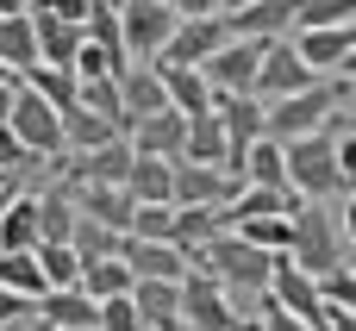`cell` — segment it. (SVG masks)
Listing matches in <instances>:
<instances>
[{"label": "cell", "instance_id": "cb8c5ba5", "mask_svg": "<svg viewBox=\"0 0 356 331\" xmlns=\"http://www.w3.org/2000/svg\"><path fill=\"white\" fill-rule=\"evenodd\" d=\"M31 207H38V244H69V232H75V194L69 188H31Z\"/></svg>", "mask_w": 356, "mask_h": 331}, {"label": "cell", "instance_id": "603a6c76", "mask_svg": "<svg viewBox=\"0 0 356 331\" xmlns=\"http://www.w3.org/2000/svg\"><path fill=\"white\" fill-rule=\"evenodd\" d=\"M75 213H81L88 225H106V232L125 238V225H131V194H125V188H75Z\"/></svg>", "mask_w": 356, "mask_h": 331}, {"label": "cell", "instance_id": "ffe728a7", "mask_svg": "<svg viewBox=\"0 0 356 331\" xmlns=\"http://www.w3.org/2000/svg\"><path fill=\"white\" fill-rule=\"evenodd\" d=\"M156 69V81H163V100H169V113H181V119H200V113H213V88L200 81V69H169V63H150Z\"/></svg>", "mask_w": 356, "mask_h": 331}, {"label": "cell", "instance_id": "7bdbcfd3", "mask_svg": "<svg viewBox=\"0 0 356 331\" xmlns=\"http://www.w3.org/2000/svg\"><path fill=\"white\" fill-rule=\"evenodd\" d=\"M94 6H100V0H56V6H50V19H69V25H81Z\"/></svg>", "mask_w": 356, "mask_h": 331}, {"label": "cell", "instance_id": "83f0119b", "mask_svg": "<svg viewBox=\"0 0 356 331\" xmlns=\"http://www.w3.org/2000/svg\"><path fill=\"white\" fill-rule=\"evenodd\" d=\"M19 88L38 94L50 113H69V106H75V75H69V69H44V63H31V69L19 75Z\"/></svg>", "mask_w": 356, "mask_h": 331}, {"label": "cell", "instance_id": "4dcf8cb0", "mask_svg": "<svg viewBox=\"0 0 356 331\" xmlns=\"http://www.w3.org/2000/svg\"><path fill=\"white\" fill-rule=\"evenodd\" d=\"M0 288L6 294H19L25 307H38L50 288H44V275H38V257L31 250H13V257H0Z\"/></svg>", "mask_w": 356, "mask_h": 331}, {"label": "cell", "instance_id": "836d02e7", "mask_svg": "<svg viewBox=\"0 0 356 331\" xmlns=\"http://www.w3.org/2000/svg\"><path fill=\"white\" fill-rule=\"evenodd\" d=\"M244 188H288V169H282V144L257 138L244 150Z\"/></svg>", "mask_w": 356, "mask_h": 331}, {"label": "cell", "instance_id": "d590c367", "mask_svg": "<svg viewBox=\"0 0 356 331\" xmlns=\"http://www.w3.org/2000/svg\"><path fill=\"white\" fill-rule=\"evenodd\" d=\"M288 232H294V219H244V225H232V238H244L263 257H288Z\"/></svg>", "mask_w": 356, "mask_h": 331}, {"label": "cell", "instance_id": "9c48e42d", "mask_svg": "<svg viewBox=\"0 0 356 331\" xmlns=\"http://www.w3.org/2000/svg\"><path fill=\"white\" fill-rule=\"evenodd\" d=\"M175 294H181V325L188 331H232V300H225V288L213 275L188 269L175 282Z\"/></svg>", "mask_w": 356, "mask_h": 331}, {"label": "cell", "instance_id": "6da1fadb", "mask_svg": "<svg viewBox=\"0 0 356 331\" xmlns=\"http://www.w3.org/2000/svg\"><path fill=\"white\" fill-rule=\"evenodd\" d=\"M344 207H350V200H338V213L319 207V200H307V207L294 213L288 263H294L300 275H325V269L350 263V213H344Z\"/></svg>", "mask_w": 356, "mask_h": 331}, {"label": "cell", "instance_id": "d6a6232c", "mask_svg": "<svg viewBox=\"0 0 356 331\" xmlns=\"http://www.w3.org/2000/svg\"><path fill=\"white\" fill-rule=\"evenodd\" d=\"M356 25V0H294V31H338Z\"/></svg>", "mask_w": 356, "mask_h": 331}, {"label": "cell", "instance_id": "5b68a950", "mask_svg": "<svg viewBox=\"0 0 356 331\" xmlns=\"http://www.w3.org/2000/svg\"><path fill=\"white\" fill-rule=\"evenodd\" d=\"M6 131L19 138V150L31 163H63V113H50L38 94H13V113H6Z\"/></svg>", "mask_w": 356, "mask_h": 331}, {"label": "cell", "instance_id": "1f68e13d", "mask_svg": "<svg viewBox=\"0 0 356 331\" xmlns=\"http://www.w3.org/2000/svg\"><path fill=\"white\" fill-rule=\"evenodd\" d=\"M38 63V44H31V19L25 13H13V19H0V69H13V75H25Z\"/></svg>", "mask_w": 356, "mask_h": 331}, {"label": "cell", "instance_id": "c3c4849f", "mask_svg": "<svg viewBox=\"0 0 356 331\" xmlns=\"http://www.w3.org/2000/svg\"><path fill=\"white\" fill-rule=\"evenodd\" d=\"M0 81H19V75H13V69H0Z\"/></svg>", "mask_w": 356, "mask_h": 331}, {"label": "cell", "instance_id": "f1b7e54d", "mask_svg": "<svg viewBox=\"0 0 356 331\" xmlns=\"http://www.w3.org/2000/svg\"><path fill=\"white\" fill-rule=\"evenodd\" d=\"M94 307L100 300H119V294H131V269L119 263V257H100V263H81V282H75Z\"/></svg>", "mask_w": 356, "mask_h": 331}, {"label": "cell", "instance_id": "ab89813d", "mask_svg": "<svg viewBox=\"0 0 356 331\" xmlns=\"http://www.w3.org/2000/svg\"><path fill=\"white\" fill-rule=\"evenodd\" d=\"M94 331H144V325H138V307H131V294H119V300H100Z\"/></svg>", "mask_w": 356, "mask_h": 331}, {"label": "cell", "instance_id": "60d3db41", "mask_svg": "<svg viewBox=\"0 0 356 331\" xmlns=\"http://www.w3.org/2000/svg\"><path fill=\"white\" fill-rule=\"evenodd\" d=\"M257 325H263V331H307L300 319H288L282 307H269V294H263V313H257Z\"/></svg>", "mask_w": 356, "mask_h": 331}, {"label": "cell", "instance_id": "ac0fdd59", "mask_svg": "<svg viewBox=\"0 0 356 331\" xmlns=\"http://www.w3.org/2000/svg\"><path fill=\"white\" fill-rule=\"evenodd\" d=\"M31 19V44H38V63L44 69H69L75 50H81V25L69 19H50V13H25Z\"/></svg>", "mask_w": 356, "mask_h": 331}, {"label": "cell", "instance_id": "7a4b0ae2", "mask_svg": "<svg viewBox=\"0 0 356 331\" xmlns=\"http://www.w3.org/2000/svg\"><path fill=\"white\" fill-rule=\"evenodd\" d=\"M188 269L213 275V282L225 288V300H257V294L269 288V269H275V257H263V250H250L244 238L219 232L213 244H200V250L188 257Z\"/></svg>", "mask_w": 356, "mask_h": 331}, {"label": "cell", "instance_id": "4316f807", "mask_svg": "<svg viewBox=\"0 0 356 331\" xmlns=\"http://www.w3.org/2000/svg\"><path fill=\"white\" fill-rule=\"evenodd\" d=\"M225 232V219H219V207H175V232H169V244L181 250V257H194L200 244H213Z\"/></svg>", "mask_w": 356, "mask_h": 331}, {"label": "cell", "instance_id": "8992f818", "mask_svg": "<svg viewBox=\"0 0 356 331\" xmlns=\"http://www.w3.org/2000/svg\"><path fill=\"white\" fill-rule=\"evenodd\" d=\"M169 31H175V13L163 0H125L119 6V44H125V56L156 63L163 44H169Z\"/></svg>", "mask_w": 356, "mask_h": 331}, {"label": "cell", "instance_id": "44dd1931", "mask_svg": "<svg viewBox=\"0 0 356 331\" xmlns=\"http://www.w3.org/2000/svg\"><path fill=\"white\" fill-rule=\"evenodd\" d=\"M131 307L144 331H181V294L175 282H131Z\"/></svg>", "mask_w": 356, "mask_h": 331}, {"label": "cell", "instance_id": "484cf974", "mask_svg": "<svg viewBox=\"0 0 356 331\" xmlns=\"http://www.w3.org/2000/svg\"><path fill=\"white\" fill-rule=\"evenodd\" d=\"M13 250H38V207L31 194H6L0 200V257Z\"/></svg>", "mask_w": 356, "mask_h": 331}, {"label": "cell", "instance_id": "8fae6325", "mask_svg": "<svg viewBox=\"0 0 356 331\" xmlns=\"http://www.w3.org/2000/svg\"><path fill=\"white\" fill-rule=\"evenodd\" d=\"M313 81H319V75H313V69L294 56V44H288V38H275V44L263 50V63H257V88H250V94L269 106V100H288V94L313 88Z\"/></svg>", "mask_w": 356, "mask_h": 331}, {"label": "cell", "instance_id": "b9f144b4", "mask_svg": "<svg viewBox=\"0 0 356 331\" xmlns=\"http://www.w3.org/2000/svg\"><path fill=\"white\" fill-rule=\"evenodd\" d=\"M163 6H169L175 19H207V13H219L225 0H163Z\"/></svg>", "mask_w": 356, "mask_h": 331}, {"label": "cell", "instance_id": "7c38bea8", "mask_svg": "<svg viewBox=\"0 0 356 331\" xmlns=\"http://www.w3.org/2000/svg\"><path fill=\"white\" fill-rule=\"evenodd\" d=\"M288 44H294V56L325 81V75H344L356 56V25H338V31H288Z\"/></svg>", "mask_w": 356, "mask_h": 331}, {"label": "cell", "instance_id": "30bf717a", "mask_svg": "<svg viewBox=\"0 0 356 331\" xmlns=\"http://www.w3.org/2000/svg\"><path fill=\"white\" fill-rule=\"evenodd\" d=\"M263 50H269V44H257V38H232L219 56H207L200 81H207L213 94H250V88H257V63H263Z\"/></svg>", "mask_w": 356, "mask_h": 331}, {"label": "cell", "instance_id": "5bb4252c", "mask_svg": "<svg viewBox=\"0 0 356 331\" xmlns=\"http://www.w3.org/2000/svg\"><path fill=\"white\" fill-rule=\"evenodd\" d=\"M232 38H257V44H275L294 31V0H250L238 13H219Z\"/></svg>", "mask_w": 356, "mask_h": 331}, {"label": "cell", "instance_id": "bcb514c9", "mask_svg": "<svg viewBox=\"0 0 356 331\" xmlns=\"http://www.w3.org/2000/svg\"><path fill=\"white\" fill-rule=\"evenodd\" d=\"M13 13H25V0H0V19H13Z\"/></svg>", "mask_w": 356, "mask_h": 331}, {"label": "cell", "instance_id": "74e56055", "mask_svg": "<svg viewBox=\"0 0 356 331\" xmlns=\"http://www.w3.org/2000/svg\"><path fill=\"white\" fill-rule=\"evenodd\" d=\"M169 232H175V207H131V225H125V238L169 244Z\"/></svg>", "mask_w": 356, "mask_h": 331}, {"label": "cell", "instance_id": "52a82bcc", "mask_svg": "<svg viewBox=\"0 0 356 331\" xmlns=\"http://www.w3.org/2000/svg\"><path fill=\"white\" fill-rule=\"evenodd\" d=\"M225 44H232V31H225L219 13H207V19H175V31H169V44H163L156 63H169V69H207V56H219Z\"/></svg>", "mask_w": 356, "mask_h": 331}, {"label": "cell", "instance_id": "277c9868", "mask_svg": "<svg viewBox=\"0 0 356 331\" xmlns=\"http://www.w3.org/2000/svg\"><path fill=\"white\" fill-rule=\"evenodd\" d=\"M332 106H344V100L332 94V81H313V88H300V94H288V100H269V106H263V138H269V144L313 138Z\"/></svg>", "mask_w": 356, "mask_h": 331}, {"label": "cell", "instance_id": "4fadbf2b", "mask_svg": "<svg viewBox=\"0 0 356 331\" xmlns=\"http://www.w3.org/2000/svg\"><path fill=\"white\" fill-rule=\"evenodd\" d=\"M238 188L225 181V169L213 163H181L175 156V175H169V207H225Z\"/></svg>", "mask_w": 356, "mask_h": 331}, {"label": "cell", "instance_id": "816d5d0a", "mask_svg": "<svg viewBox=\"0 0 356 331\" xmlns=\"http://www.w3.org/2000/svg\"><path fill=\"white\" fill-rule=\"evenodd\" d=\"M119 6H125V0H119Z\"/></svg>", "mask_w": 356, "mask_h": 331}, {"label": "cell", "instance_id": "7402d4cb", "mask_svg": "<svg viewBox=\"0 0 356 331\" xmlns=\"http://www.w3.org/2000/svg\"><path fill=\"white\" fill-rule=\"evenodd\" d=\"M31 313H38L50 331H94V313H100V307H94L81 288H50Z\"/></svg>", "mask_w": 356, "mask_h": 331}, {"label": "cell", "instance_id": "d6986e66", "mask_svg": "<svg viewBox=\"0 0 356 331\" xmlns=\"http://www.w3.org/2000/svg\"><path fill=\"white\" fill-rule=\"evenodd\" d=\"M119 113H125V125H138V119H150V113H169L163 81H156L150 63H131V69L119 75Z\"/></svg>", "mask_w": 356, "mask_h": 331}, {"label": "cell", "instance_id": "ee69618b", "mask_svg": "<svg viewBox=\"0 0 356 331\" xmlns=\"http://www.w3.org/2000/svg\"><path fill=\"white\" fill-rule=\"evenodd\" d=\"M25 313H31V307H25L19 294H6V288H0V331L13 325V319H25Z\"/></svg>", "mask_w": 356, "mask_h": 331}, {"label": "cell", "instance_id": "2e32d148", "mask_svg": "<svg viewBox=\"0 0 356 331\" xmlns=\"http://www.w3.org/2000/svg\"><path fill=\"white\" fill-rule=\"evenodd\" d=\"M213 119L225 131V150H244L263 138V100L257 94H213Z\"/></svg>", "mask_w": 356, "mask_h": 331}, {"label": "cell", "instance_id": "ba28073f", "mask_svg": "<svg viewBox=\"0 0 356 331\" xmlns=\"http://www.w3.org/2000/svg\"><path fill=\"white\" fill-rule=\"evenodd\" d=\"M263 294H269V307H282L288 319H300L307 331H319V325H325V300H319V282H313V275H300L288 257H275V269H269V288H263Z\"/></svg>", "mask_w": 356, "mask_h": 331}, {"label": "cell", "instance_id": "3957f363", "mask_svg": "<svg viewBox=\"0 0 356 331\" xmlns=\"http://www.w3.org/2000/svg\"><path fill=\"white\" fill-rule=\"evenodd\" d=\"M282 169H288V188H294L300 200H319V207H325V200H350V181L338 175V150H332L325 131L282 144Z\"/></svg>", "mask_w": 356, "mask_h": 331}, {"label": "cell", "instance_id": "681fc988", "mask_svg": "<svg viewBox=\"0 0 356 331\" xmlns=\"http://www.w3.org/2000/svg\"><path fill=\"white\" fill-rule=\"evenodd\" d=\"M0 200H6V188H0Z\"/></svg>", "mask_w": 356, "mask_h": 331}, {"label": "cell", "instance_id": "9a60e30c", "mask_svg": "<svg viewBox=\"0 0 356 331\" xmlns=\"http://www.w3.org/2000/svg\"><path fill=\"white\" fill-rule=\"evenodd\" d=\"M119 263L131 269V282H181L188 257L175 244H144V238H119Z\"/></svg>", "mask_w": 356, "mask_h": 331}, {"label": "cell", "instance_id": "e575fe53", "mask_svg": "<svg viewBox=\"0 0 356 331\" xmlns=\"http://www.w3.org/2000/svg\"><path fill=\"white\" fill-rule=\"evenodd\" d=\"M75 106L94 113V119H113L125 131V113H119V75H100V81H75Z\"/></svg>", "mask_w": 356, "mask_h": 331}, {"label": "cell", "instance_id": "8d00e7d4", "mask_svg": "<svg viewBox=\"0 0 356 331\" xmlns=\"http://www.w3.org/2000/svg\"><path fill=\"white\" fill-rule=\"evenodd\" d=\"M31 257H38V275H44V288H75V282H81V257H75L69 244H38Z\"/></svg>", "mask_w": 356, "mask_h": 331}, {"label": "cell", "instance_id": "d4e9b609", "mask_svg": "<svg viewBox=\"0 0 356 331\" xmlns=\"http://www.w3.org/2000/svg\"><path fill=\"white\" fill-rule=\"evenodd\" d=\"M169 175H175V163H163V156H131V169H125L131 207H169Z\"/></svg>", "mask_w": 356, "mask_h": 331}, {"label": "cell", "instance_id": "e0dca14e", "mask_svg": "<svg viewBox=\"0 0 356 331\" xmlns=\"http://www.w3.org/2000/svg\"><path fill=\"white\" fill-rule=\"evenodd\" d=\"M181 131H188L181 113H150V119L125 125V144H131V156H163V163H175V156H181Z\"/></svg>", "mask_w": 356, "mask_h": 331}, {"label": "cell", "instance_id": "f6af8a7d", "mask_svg": "<svg viewBox=\"0 0 356 331\" xmlns=\"http://www.w3.org/2000/svg\"><path fill=\"white\" fill-rule=\"evenodd\" d=\"M13 94H19V81H0V125H6V113H13Z\"/></svg>", "mask_w": 356, "mask_h": 331}, {"label": "cell", "instance_id": "f907efd6", "mask_svg": "<svg viewBox=\"0 0 356 331\" xmlns=\"http://www.w3.org/2000/svg\"><path fill=\"white\" fill-rule=\"evenodd\" d=\"M38 331H50V325H38Z\"/></svg>", "mask_w": 356, "mask_h": 331}, {"label": "cell", "instance_id": "7dc6e473", "mask_svg": "<svg viewBox=\"0 0 356 331\" xmlns=\"http://www.w3.org/2000/svg\"><path fill=\"white\" fill-rule=\"evenodd\" d=\"M238 6H250V0H225V6H219V13H238Z\"/></svg>", "mask_w": 356, "mask_h": 331}, {"label": "cell", "instance_id": "f546056e", "mask_svg": "<svg viewBox=\"0 0 356 331\" xmlns=\"http://www.w3.org/2000/svg\"><path fill=\"white\" fill-rule=\"evenodd\" d=\"M181 163H225V131H219V119L213 113H200V119H188V131H181Z\"/></svg>", "mask_w": 356, "mask_h": 331}, {"label": "cell", "instance_id": "f35d334b", "mask_svg": "<svg viewBox=\"0 0 356 331\" xmlns=\"http://www.w3.org/2000/svg\"><path fill=\"white\" fill-rule=\"evenodd\" d=\"M313 282H319V300H325V307H344V313L356 307V275H350V263H338V269H325V275H313Z\"/></svg>", "mask_w": 356, "mask_h": 331}]
</instances>
